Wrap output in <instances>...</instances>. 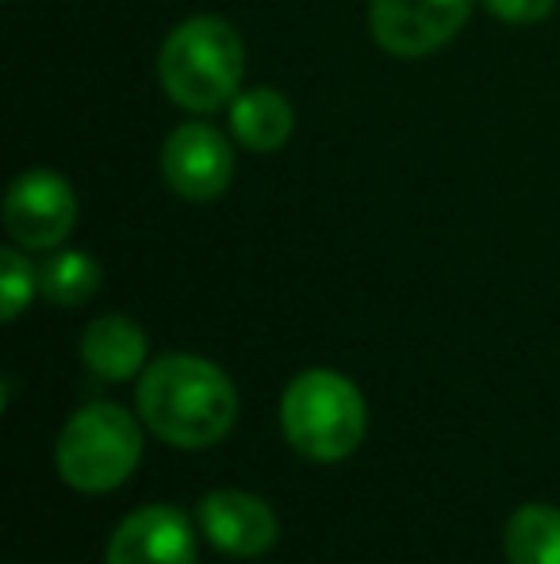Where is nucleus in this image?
<instances>
[{
	"instance_id": "nucleus-13",
	"label": "nucleus",
	"mask_w": 560,
	"mask_h": 564,
	"mask_svg": "<svg viewBox=\"0 0 560 564\" xmlns=\"http://www.w3.org/2000/svg\"><path fill=\"white\" fill-rule=\"evenodd\" d=\"M39 289L51 304L77 307L100 289V265L81 250H62L43 261L39 269Z\"/></svg>"
},
{
	"instance_id": "nucleus-15",
	"label": "nucleus",
	"mask_w": 560,
	"mask_h": 564,
	"mask_svg": "<svg viewBox=\"0 0 560 564\" xmlns=\"http://www.w3.org/2000/svg\"><path fill=\"white\" fill-rule=\"evenodd\" d=\"M503 23H541L553 15L557 0H480Z\"/></svg>"
},
{
	"instance_id": "nucleus-8",
	"label": "nucleus",
	"mask_w": 560,
	"mask_h": 564,
	"mask_svg": "<svg viewBox=\"0 0 560 564\" xmlns=\"http://www.w3.org/2000/svg\"><path fill=\"white\" fill-rule=\"evenodd\" d=\"M108 564H196V538L185 511L169 503L139 507L116 527Z\"/></svg>"
},
{
	"instance_id": "nucleus-3",
	"label": "nucleus",
	"mask_w": 560,
	"mask_h": 564,
	"mask_svg": "<svg viewBox=\"0 0 560 564\" xmlns=\"http://www.w3.org/2000/svg\"><path fill=\"white\" fill-rule=\"evenodd\" d=\"M281 423L292 449L311 460H345L369 431L358 384L334 369H307L284 388Z\"/></svg>"
},
{
	"instance_id": "nucleus-9",
	"label": "nucleus",
	"mask_w": 560,
	"mask_h": 564,
	"mask_svg": "<svg viewBox=\"0 0 560 564\" xmlns=\"http://www.w3.org/2000/svg\"><path fill=\"white\" fill-rule=\"evenodd\" d=\"M200 527L216 550L231 557H262L277 545L281 522L265 499L250 491H211L200 503Z\"/></svg>"
},
{
	"instance_id": "nucleus-14",
	"label": "nucleus",
	"mask_w": 560,
	"mask_h": 564,
	"mask_svg": "<svg viewBox=\"0 0 560 564\" xmlns=\"http://www.w3.org/2000/svg\"><path fill=\"white\" fill-rule=\"evenodd\" d=\"M39 289V273L31 269V261L23 258L20 250H0V312H4V319H20V312L31 304V296H35Z\"/></svg>"
},
{
	"instance_id": "nucleus-1",
	"label": "nucleus",
	"mask_w": 560,
	"mask_h": 564,
	"mask_svg": "<svg viewBox=\"0 0 560 564\" xmlns=\"http://www.w3.org/2000/svg\"><path fill=\"white\" fill-rule=\"evenodd\" d=\"M139 411L162 442L177 449H208L231 434L239 392L208 357L165 354L142 372Z\"/></svg>"
},
{
	"instance_id": "nucleus-7",
	"label": "nucleus",
	"mask_w": 560,
	"mask_h": 564,
	"mask_svg": "<svg viewBox=\"0 0 560 564\" xmlns=\"http://www.w3.org/2000/svg\"><path fill=\"white\" fill-rule=\"evenodd\" d=\"M165 185L193 204H208L231 188L234 150L227 134L211 123H180L162 147Z\"/></svg>"
},
{
	"instance_id": "nucleus-12",
	"label": "nucleus",
	"mask_w": 560,
	"mask_h": 564,
	"mask_svg": "<svg viewBox=\"0 0 560 564\" xmlns=\"http://www.w3.org/2000/svg\"><path fill=\"white\" fill-rule=\"evenodd\" d=\"M510 564H560V511L549 503H526L507 522Z\"/></svg>"
},
{
	"instance_id": "nucleus-11",
	"label": "nucleus",
	"mask_w": 560,
	"mask_h": 564,
	"mask_svg": "<svg viewBox=\"0 0 560 564\" xmlns=\"http://www.w3.org/2000/svg\"><path fill=\"white\" fill-rule=\"evenodd\" d=\"M81 357L100 380H131L146 365V335L128 315H105L85 330Z\"/></svg>"
},
{
	"instance_id": "nucleus-2",
	"label": "nucleus",
	"mask_w": 560,
	"mask_h": 564,
	"mask_svg": "<svg viewBox=\"0 0 560 564\" xmlns=\"http://www.w3.org/2000/svg\"><path fill=\"white\" fill-rule=\"evenodd\" d=\"M246 43L223 15H193L165 35L157 51V82L185 112H216L242 93Z\"/></svg>"
},
{
	"instance_id": "nucleus-5",
	"label": "nucleus",
	"mask_w": 560,
	"mask_h": 564,
	"mask_svg": "<svg viewBox=\"0 0 560 564\" xmlns=\"http://www.w3.org/2000/svg\"><path fill=\"white\" fill-rule=\"evenodd\" d=\"M472 0H369V31L396 58H426L453 43L469 23Z\"/></svg>"
},
{
	"instance_id": "nucleus-6",
	"label": "nucleus",
	"mask_w": 560,
	"mask_h": 564,
	"mask_svg": "<svg viewBox=\"0 0 560 564\" xmlns=\"http://www.w3.org/2000/svg\"><path fill=\"white\" fill-rule=\"evenodd\" d=\"M77 224V196L54 170H28L4 193V227L23 250H54Z\"/></svg>"
},
{
	"instance_id": "nucleus-10",
	"label": "nucleus",
	"mask_w": 560,
	"mask_h": 564,
	"mask_svg": "<svg viewBox=\"0 0 560 564\" xmlns=\"http://www.w3.org/2000/svg\"><path fill=\"white\" fill-rule=\"evenodd\" d=\"M231 131L254 154H273L296 131V112L281 89H246L231 100Z\"/></svg>"
},
{
	"instance_id": "nucleus-4",
	"label": "nucleus",
	"mask_w": 560,
	"mask_h": 564,
	"mask_svg": "<svg viewBox=\"0 0 560 564\" xmlns=\"http://www.w3.org/2000/svg\"><path fill=\"white\" fill-rule=\"evenodd\" d=\"M142 434L139 423L116 403H89L58 434V473L69 488L112 491L139 468Z\"/></svg>"
}]
</instances>
